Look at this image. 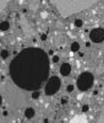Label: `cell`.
<instances>
[{"label":"cell","instance_id":"9","mask_svg":"<svg viewBox=\"0 0 104 123\" xmlns=\"http://www.w3.org/2000/svg\"><path fill=\"white\" fill-rule=\"evenodd\" d=\"M71 50H72V52H78V50H80V44L77 42H74L71 44Z\"/></svg>","mask_w":104,"mask_h":123},{"label":"cell","instance_id":"11","mask_svg":"<svg viewBox=\"0 0 104 123\" xmlns=\"http://www.w3.org/2000/svg\"><path fill=\"white\" fill-rule=\"evenodd\" d=\"M98 121L99 122H104V104H103V107L100 110V116L98 117Z\"/></svg>","mask_w":104,"mask_h":123},{"label":"cell","instance_id":"13","mask_svg":"<svg viewBox=\"0 0 104 123\" xmlns=\"http://www.w3.org/2000/svg\"><path fill=\"white\" fill-rule=\"evenodd\" d=\"M1 57H3V59H6L9 57V52H7L6 49H3L1 50Z\"/></svg>","mask_w":104,"mask_h":123},{"label":"cell","instance_id":"14","mask_svg":"<svg viewBox=\"0 0 104 123\" xmlns=\"http://www.w3.org/2000/svg\"><path fill=\"white\" fill-rule=\"evenodd\" d=\"M38 97H39V92H38L37 90H36V91H33V94H32V98H33V100H37Z\"/></svg>","mask_w":104,"mask_h":123},{"label":"cell","instance_id":"17","mask_svg":"<svg viewBox=\"0 0 104 123\" xmlns=\"http://www.w3.org/2000/svg\"><path fill=\"white\" fill-rule=\"evenodd\" d=\"M58 62H59V57L58 55H54L53 57V63H58Z\"/></svg>","mask_w":104,"mask_h":123},{"label":"cell","instance_id":"6","mask_svg":"<svg viewBox=\"0 0 104 123\" xmlns=\"http://www.w3.org/2000/svg\"><path fill=\"white\" fill-rule=\"evenodd\" d=\"M70 73H71V64H69V63L61 64V67H60V74L62 76H67V75H70Z\"/></svg>","mask_w":104,"mask_h":123},{"label":"cell","instance_id":"1","mask_svg":"<svg viewBox=\"0 0 104 123\" xmlns=\"http://www.w3.org/2000/svg\"><path fill=\"white\" fill-rule=\"evenodd\" d=\"M50 63L48 54L40 48H25L12 59L9 74L21 89L36 91L48 79Z\"/></svg>","mask_w":104,"mask_h":123},{"label":"cell","instance_id":"16","mask_svg":"<svg viewBox=\"0 0 104 123\" xmlns=\"http://www.w3.org/2000/svg\"><path fill=\"white\" fill-rule=\"evenodd\" d=\"M66 90H67V92H72V91H74V86H72V85H69V86L66 87Z\"/></svg>","mask_w":104,"mask_h":123},{"label":"cell","instance_id":"4","mask_svg":"<svg viewBox=\"0 0 104 123\" xmlns=\"http://www.w3.org/2000/svg\"><path fill=\"white\" fill-rule=\"evenodd\" d=\"M60 86H61V80L59 79V76H51V78H49V80L45 84L44 94L48 96H53L58 92Z\"/></svg>","mask_w":104,"mask_h":123},{"label":"cell","instance_id":"18","mask_svg":"<svg viewBox=\"0 0 104 123\" xmlns=\"http://www.w3.org/2000/svg\"><path fill=\"white\" fill-rule=\"evenodd\" d=\"M40 38L43 39V41H45V39H47V36H45V35H42V37H40Z\"/></svg>","mask_w":104,"mask_h":123},{"label":"cell","instance_id":"3","mask_svg":"<svg viewBox=\"0 0 104 123\" xmlns=\"http://www.w3.org/2000/svg\"><path fill=\"white\" fill-rule=\"evenodd\" d=\"M93 83H94V78H93V74L89 73V71H85V73L80 74V76L77 78V87L81 91H87L93 86Z\"/></svg>","mask_w":104,"mask_h":123},{"label":"cell","instance_id":"10","mask_svg":"<svg viewBox=\"0 0 104 123\" xmlns=\"http://www.w3.org/2000/svg\"><path fill=\"white\" fill-rule=\"evenodd\" d=\"M10 1H12V0H0V9L4 10V9L6 7L7 3H10Z\"/></svg>","mask_w":104,"mask_h":123},{"label":"cell","instance_id":"12","mask_svg":"<svg viewBox=\"0 0 104 123\" xmlns=\"http://www.w3.org/2000/svg\"><path fill=\"white\" fill-rule=\"evenodd\" d=\"M82 25H83V21H82L81 18L75 20V26H76V27H82Z\"/></svg>","mask_w":104,"mask_h":123},{"label":"cell","instance_id":"7","mask_svg":"<svg viewBox=\"0 0 104 123\" xmlns=\"http://www.w3.org/2000/svg\"><path fill=\"white\" fill-rule=\"evenodd\" d=\"M34 110L32 108V107H28V108H26L25 110V116H26V118H33L34 117Z\"/></svg>","mask_w":104,"mask_h":123},{"label":"cell","instance_id":"19","mask_svg":"<svg viewBox=\"0 0 104 123\" xmlns=\"http://www.w3.org/2000/svg\"><path fill=\"white\" fill-rule=\"evenodd\" d=\"M86 47H87V48H89V47H91V43H88V42H87V43H86Z\"/></svg>","mask_w":104,"mask_h":123},{"label":"cell","instance_id":"8","mask_svg":"<svg viewBox=\"0 0 104 123\" xmlns=\"http://www.w3.org/2000/svg\"><path fill=\"white\" fill-rule=\"evenodd\" d=\"M9 27H10V24L7 21H3L1 24H0V30L1 31H7Z\"/></svg>","mask_w":104,"mask_h":123},{"label":"cell","instance_id":"15","mask_svg":"<svg viewBox=\"0 0 104 123\" xmlns=\"http://www.w3.org/2000/svg\"><path fill=\"white\" fill-rule=\"evenodd\" d=\"M88 110H89V106L88 105H83L82 106V112H87Z\"/></svg>","mask_w":104,"mask_h":123},{"label":"cell","instance_id":"5","mask_svg":"<svg viewBox=\"0 0 104 123\" xmlns=\"http://www.w3.org/2000/svg\"><path fill=\"white\" fill-rule=\"evenodd\" d=\"M89 38L91 41L96 43H100L104 41V30L103 28H93L91 32H89Z\"/></svg>","mask_w":104,"mask_h":123},{"label":"cell","instance_id":"2","mask_svg":"<svg viewBox=\"0 0 104 123\" xmlns=\"http://www.w3.org/2000/svg\"><path fill=\"white\" fill-rule=\"evenodd\" d=\"M56 12L62 17H69L74 14L81 12L102 0H49Z\"/></svg>","mask_w":104,"mask_h":123}]
</instances>
